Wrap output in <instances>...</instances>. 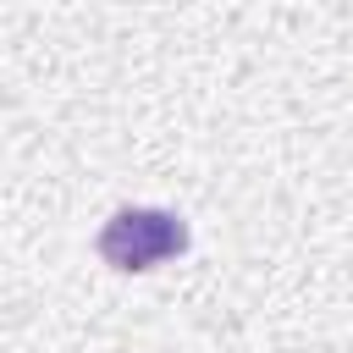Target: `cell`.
<instances>
[{"label":"cell","instance_id":"1","mask_svg":"<svg viewBox=\"0 0 353 353\" xmlns=\"http://www.w3.org/2000/svg\"><path fill=\"white\" fill-rule=\"evenodd\" d=\"M188 243H193L188 221H182L176 210H160V204H127V210H116V215L99 226V237H94L99 259H105L110 270H121V276H143V270L188 254Z\"/></svg>","mask_w":353,"mask_h":353}]
</instances>
